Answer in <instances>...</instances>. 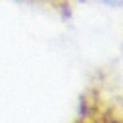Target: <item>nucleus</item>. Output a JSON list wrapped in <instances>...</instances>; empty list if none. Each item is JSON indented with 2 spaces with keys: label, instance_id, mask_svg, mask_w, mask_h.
Wrapping results in <instances>:
<instances>
[{
  "label": "nucleus",
  "instance_id": "nucleus-2",
  "mask_svg": "<svg viewBox=\"0 0 123 123\" xmlns=\"http://www.w3.org/2000/svg\"><path fill=\"white\" fill-rule=\"evenodd\" d=\"M25 2L38 4V6H44V8L56 10V12H71L81 0H25Z\"/></svg>",
  "mask_w": 123,
  "mask_h": 123
},
{
  "label": "nucleus",
  "instance_id": "nucleus-1",
  "mask_svg": "<svg viewBox=\"0 0 123 123\" xmlns=\"http://www.w3.org/2000/svg\"><path fill=\"white\" fill-rule=\"evenodd\" d=\"M71 123H123V88L110 69L92 75Z\"/></svg>",
  "mask_w": 123,
  "mask_h": 123
}]
</instances>
